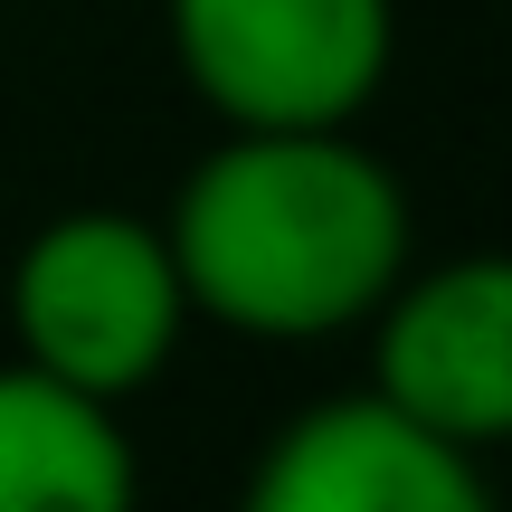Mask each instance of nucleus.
I'll use <instances>...</instances> for the list:
<instances>
[{
  "instance_id": "423d86ee",
  "label": "nucleus",
  "mask_w": 512,
  "mask_h": 512,
  "mask_svg": "<svg viewBox=\"0 0 512 512\" xmlns=\"http://www.w3.org/2000/svg\"><path fill=\"white\" fill-rule=\"evenodd\" d=\"M0 512H143L124 408L0 361Z\"/></svg>"
},
{
  "instance_id": "20e7f679",
  "label": "nucleus",
  "mask_w": 512,
  "mask_h": 512,
  "mask_svg": "<svg viewBox=\"0 0 512 512\" xmlns=\"http://www.w3.org/2000/svg\"><path fill=\"white\" fill-rule=\"evenodd\" d=\"M370 399L418 418L427 437L494 456L512 437V266L494 247H456L370 304Z\"/></svg>"
},
{
  "instance_id": "39448f33",
  "label": "nucleus",
  "mask_w": 512,
  "mask_h": 512,
  "mask_svg": "<svg viewBox=\"0 0 512 512\" xmlns=\"http://www.w3.org/2000/svg\"><path fill=\"white\" fill-rule=\"evenodd\" d=\"M238 512H503V494L475 446H446L370 389H342L256 446Z\"/></svg>"
},
{
  "instance_id": "7ed1b4c3",
  "label": "nucleus",
  "mask_w": 512,
  "mask_h": 512,
  "mask_svg": "<svg viewBox=\"0 0 512 512\" xmlns=\"http://www.w3.org/2000/svg\"><path fill=\"white\" fill-rule=\"evenodd\" d=\"M162 48L219 133H323L380 105L399 0H162Z\"/></svg>"
},
{
  "instance_id": "f257e3e1",
  "label": "nucleus",
  "mask_w": 512,
  "mask_h": 512,
  "mask_svg": "<svg viewBox=\"0 0 512 512\" xmlns=\"http://www.w3.org/2000/svg\"><path fill=\"white\" fill-rule=\"evenodd\" d=\"M162 238L190 285V323L304 351L370 323V304L418 256V209L361 124L219 133L181 171Z\"/></svg>"
},
{
  "instance_id": "f03ea898",
  "label": "nucleus",
  "mask_w": 512,
  "mask_h": 512,
  "mask_svg": "<svg viewBox=\"0 0 512 512\" xmlns=\"http://www.w3.org/2000/svg\"><path fill=\"white\" fill-rule=\"evenodd\" d=\"M10 361L124 408L171 370L190 332V285L162 219L143 209H57L10 256Z\"/></svg>"
}]
</instances>
